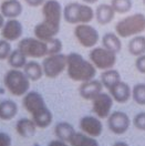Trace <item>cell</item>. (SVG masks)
I'll use <instances>...</instances> for the list:
<instances>
[{"label":"cell","instance_id":"6da1fadb","mask_svg":"<svg viewBox=\"0 0 145 146\" xmlns=\"http://www.w3.org/2000/svg\"><path fill=\"white\" fill-rule=\"evenodd\" d=\"M41 11L43 20L35 27L33 33L39 40L49 42L60 32L63 8L58 0H45Z\"/></svg>","mask_w":145,"mask_h":146},{"label":"cell","instance_id":"7a4b0ae2","mask_svg":"<svg viewBox=\"0 0 145 146\" xmlns=\"http://www.w3.org/2000/svg\"><path fill=\"white\" fill-rule=\"evenodd\" d=\"M22 105L31 115V119L39 128L43 129L50 126L53 115L48 108L43 96L37 91H29L22 98Z\"/></svg>","mask_w":145,"mask_h":146},{"label":"cell","instance_id":"3957f363","mask_svg":"<svg viewBox=\"0 0 145 146\" xmlns=\"http://www.w3.org/2000/svg\"><path fill=\"white\" fill-rule=\"evenodd\" d=\"M67 73L72 81L82 83L95 78L96 68L80 53L71 52L67 55Z\"/></svg>","mask_w":145,"mask_h":146},{"label":"cell","instance_id":"277c9868","mask_svg":"<svg viewBox=\"0 0 145 146\" xmlns=\"http://www.w3.org/2000/svg\"><path fill=\"white\" fill-rule=\"evenodd\" d=\"M145 31V15L133 13L125 18L121 19L115 25V33L120 38L126 39L141 35Z\"/></svg>","mask_w":145,"mask_h":146},{"label":"cell","instance_id":"5b68a950","mask_svg":"<svg viewBox=\"0 0 145 146\" xmlns=\"http://www.w3.org/2000/svg\"><path fill=\"white\" fill-rule=\"evenodd\" d=\"M63 19L70 25L90 23L94 19V9L86 3L69 2L63 8Z\"/></svg>","mask_w":145,"mask_h":146},{"label":"cell","instance_id":"8992f818","mask_svg":"<svg viewBox=\"0 0 145 146\" xmlns=\"http://www.w3.org/2000/svg\"><path fill=\"white\" fill-rule=\"evenodd\" d=\"M30 80L21 69H10L3 76V84L11 95L23 96L29 92Z\"/></svg>","mask_w":145,"mask_h":146},{"label":"cell","instance_id":"52a82bcc","mask_svg":"<svg viewBox=\"0 0 145 146\" xmlns=\"http://www.w3.org/2000/svg\"><path fill=\"white\" fill-rule=\"evenodd\" d=\"M18 49L27 58L40 59L48 55V43L39 40L38 38H23L20 39Z\"/></svg>","mask_w":145,"mask_h":146},{"label":"cell","instance_id":"ba28073f","mask_svg":"<svg viewBox=\"0 0 145 146\" xmlns=\"http://www.w3.org/2000/svg\"><path fill=\"white\" fill-rule=\"evenodd\" d=\"M89 59L96 69L104 71L114 68L116 63V53L104 46H94L89 53Z\"/></svg>","mask_w":145,"mask_h":146},{"label":"cell","instance_id":"9c48e42d","mask_svg":"<svg viewBox=\"0 0 145 146\" xmlns=\"http://www.w3.org/2000/svg\"><path fill=\"white\" fill-rule=\"evenodd\" d=\"M42 68L45 76L49 79H55L67 70V54L57 53L45 56L42 61Z\"/></svg>","mask_w":145,"mask_h":146},{"label":"cell","instance_id":"30bf717a","mask_svg":"<svg viewBox=\"0 0 145 146\" xmlns=\"http://www.w3.org/2000/svg\"><path fill=\"white\" fill-rule=\"evenodd\" d=\"M74 38L83 48L92 49L96 46L100 40V35L98 30L89 23H80L75 25L73 30Z\"/></svg>","mask_w":145,"mask_h":146},{"label":"cell","instance_id":"8fae6325","mask_svg":"<svg viewBox=\"0 0 145 146\" xmlns=\"http://www.w3.org/2000/svg\"><path fill=\"white\" fill-rule=\"evenodd\" d=\"M114 104L113 98L110 93L101 92L92 100V111L99 119H108Z\"/></svg>","mask_w":145,"mask_h":146},{"label":"cell","instance_id":"7c38bea8","mask_svg":"<svg viewBox=\"0 0 145 146\" xmlns=\"http://www.w3.org/2000/svg\"><path fill=\"white\" fill-rule=\"evenodd\" d=\"M130 125H131V119L125 112H121V111L111 112L108 117L109 129L115 135H122L126 133L127 129L130 128Z\"/></svg>","mask_w":145,"mask_h":146},{"label":"cell","instance_id":"4fadbf2b","mask_svg":"<svg viewBox=\"0 0 145 146\" xmlns=\"http://www.w3.org/2000/svg\"><path fill=\"white\" fill-rule=\"evenodd\" d=\"M79 126L81 132L94 138L101 136L103 132V124L101 122V119H99L98 116H83L79 122Z\"/></svg>","mask_w":145,"mask_h":146},{"label":"cell","instance_id":"5bb4252c","mask_svg":"<svg viewBox=\"0 0 145 146\" xmlns=\"http://www.w3.org/2000/svg\"><path fill=\"white\" fill-rule=\"evenodd\" d=\"M23 35V26L18 19H7L3 27L1 29L2 39L13 42L21 39Z\"/></svg>","mask_w":145,"mask_h":146},{"label":"cell","instance_id":"9a60e30c","mask_svg":"<svg viewBox=\"0 0 145 146\" xmlns=\"http://www.w3.org/2000/svg\"><path fill=\"white\" fill-rule=\"evenodd\" d=\"M103 84L100 80L91 79L89 81L82 82L79 88V94L82 99L86 101H92L98 94L103 92Z\"/></svg>","mask_w":145,"mask_h":146},{"label":"cell","instance_id":"2e32d148","mask_svg":"<svg viewBox=\"0 0 145 146\" xmlns=\"http://www.w3.org/2000/svg\"><path fill=\"white\" fill-rule=\"evenodd\" d=\"M110 95L113 98L114 102L118 103H126L127 101L132 98V89L126 82H123L122 80L118 82L115 85H113L109 89Z\"/></svg>","mask_w":145,"mask_h":146},{"label":"cell","instance_id":"e0dca14e","mask_svg":"<svg viewBox=\"0 0 145 146\" xmlns=\"http://www.w3.org/2000/svg\"><path fill=\"white\" fill-rule=\"evenodd\" d=\"M22 10V3L19 0H3L0 5V12L6 19H17Z\"/></svg>","mask_w":145,"mask_h":146},{"label":"cell","instance_id":"ac0fdd59","mask_svg":"<svg viewBox=\"0 0 145 146\" xmlns=\"http://www.w3.org/2000/svg\"><path fill=\"white\" fill-rule=\"evenodd\" d=\"M115 17V11L109 3H101L94 10V18L101 26L109 25Z\"/></svg>","mask_w":145,"mask_h":146},{"label":"cell","instance_id":"d6986e66","mask_svg":"<svg viewBox=\"0 0 145 146\" xmlns=\"http://www.w3.org/2000/svg\"><path fill=\"white\" fill-rule=\"evenodd\" d=\"M38 126L32 119L22 117L17 121L16 123V131L19 135L23 138H31L36 134Z\"/></svg>","mask_w":145,"mask_h":146},{"label":"cell","instance_id":"ffe728a7","mask_svg":"<svg viewBox=\"0 0 145 146\" xmlns=\"http://www.w3.org/2000/svg\"><path fill=\"white\" fill-rule=\"evenodd\" d=\"M23 72L27 75V78L32 81V82H37L39 81L43 75V68H42V64L39 63L36 60H31V61H28L26 65L23 66Z\"/></svg>","mask_w":145,"mask_h":146},{"label":"cell","instance_id":"44dd1931","mask_svg":"<svg viewBox=\"0 0 145 146\" xmlns=\"http://www.w3.org/2000/svg\"><path fill=\"white\" fill-rule=\"evenodd\" d=\"M75 129L73 127L72 124L68 123V122H59L57 123L55 126V134L57 138L64 141L67 143H70L71 138L75 134Z\"/></svg>","mask_w":145,"mask_h":146},{"label":"cell","instance_id":"7402d4cb","mask_svg":"<svg viewBox=\"0 0 145 146\" xmlns=\"http://www.w3.org/2000/svg\"><path fill=\"white\" fill-rule=\"evenodd\" d=\"M18 113V105L12 100L0 101V119L11 121Z\"/></svg>","mask_w":145,"mask_h":146},{"label":"cell","instance_id":"603a6c76","mask_svg":"<svg viewBox=\"0 0 145 146\" xmlns=\"http://www.w3.org/2000/svg\"><path fill=\"white\" fill-rule=\"evenodd\" d=\"M101 42H102V46H104L105 49H108V50L116 53V54L122 50L121 38L114 32H106L104 36H102Z\"/></svg>","mask_w":145,"mask_h":146},{"label":"cell","instance_id":"cb8c5ba5","mask_svg":"<svg viewBox=\"0 0 145 146\" xmlns=\"http://www.w3.org/2000/svg\"><path fill=\"white\" fill-rule=\"evenodd\" d=\"M127 50L130 54L133 56H140L145 54V36L142 35H137L131 38L127 44Z\"/></svg>","mask_w":145,"mask_h":146},{"label":"cell","instance_id":"d4e9b609","mask_svg":"<svg viewBox=\"0 0 145 146\" xmlns=\"http://www.w3.org/2000/svg\"><path fill=\"white\" fill-rule=\"evenodd\" d=\"M100 81L103 84V86L105 89H111L113 85H115L118 82L121 81V74L118 70L115 69H109V70H104L101 73Z\"/></svg>","mask_w":145,"mask_h":146},{"label":"cell","instance_id":"484cf974","mask_svg":"<svg viewBox=\"0 0 145 146\" xmlns=\"http://www.w3.org/2000/svg\"><path fill=\"white\" fill-rule=\"evenodd\" d=\"M69 144L71 146H99L96 138L89 136L83 132H76Z\"/></svg>","mask_w":145,"mask_h":146},{"label":"cell","instance_id":"4316f807","mask_svg":"<svg viewBox=\"0 0 145 146\" xmlns=\"http://www.w3.org/2000/svg\"><path fill=\"white\" fill-rule=\"evenodd\" d=\"M7 61H8V64L11 66V69H23V66L28 62L27 56L23 54L19 49L11 51Z\"/></svg>","mask_w":145,"mask_h":146},{"label":"cell","instance_id":"83f0119b","mask_svg":"<svg viewBox=\"0 0 145 146\" xmlns=\"http://www.w3.org/2000/svg\"><path fill=\"white\" fill-rule=\"evenodd\" d=\"M112 8L114 9L115 13L124 15L132 10L133 7V0H111Z\"/></svg>","mask_w":145,"mask_h":146},{"label":"cell","instance_id":"f1b7e54d","mask_svg":"<svg viewBox=\"0 0 145 146\" xmlns=\"http://www.w3.org/2000/svg\"><path fill=\"white\" fill-rule=\"evenodd\" d=\"M132 99L138 105H145V83H137L133 86Z\"/></svg>","mask_w":145,"mask_h":146},{"label":"cell","instance_id":"f546056e","mask_svg":"<svg viewBox=\"0 0 145 146\" xmlns=\"http://www.w3.org/2000/svg\"><path fill=\"white\" fill-rule=\"evenodd\" d=\"M47 43H48V55L57 54V53H61L62 52L63 44H62V41L59 38L55 36L51 41H49Z\"/></svg>","mask_w":145,"mask_h":146},{"label":"cell","instance_id":"4dcf8cb0","mask_svg":"<svg viewBox=\"0 0 145 146\" xmlns=\"http://www.w3.org/2000/svg\"><path fill=\"white\" fill-rule=\"evenodd\" d=\"M11 51H12L11 43L5 39H1L0 40V61L7 60L11 53Z\"/></svg>","mask_w":145,"mask_h":146},{"label":"cell","instance_id":"1f68e13d","mask_svg":"<svg viewBox=\"0 0 145 146\" xmlns=\"http://www.w3.org/2000/svg\"><path fill=\"white\" fill-rule=\"evenodd\" d=\"M133 125L138 131L145 132V112H140L136 114L133 119Z\"/></svg>","mask_w":145,"mask_h":146},{"label":"cell","instance_id":"d6a6232c","mask_svg":"<svg viewBox=\"0 0 145 146\" xmlns=\"http://www.w3.org/2000/svg\"><path fill=\"white\" fill-rule=\"evenodd\" d=\"M135 68L140 73L145 74V54H142V55H140V56H136Z\"/></svg>","mask_w":145,"mask_h":146},{"label":"cell","instance_id":"836d02e7","mask_svg":"<svg viewBox=\"0 0 145 146\" xmlns=\"http://www.w3.org/2000/svg\"><path fill=\"white\" fill-rule=\"evenodd\" d=\"M12 139L8 133L0 132V146H11Z\"/></svg>","mask_w":145,"mask_h":146},{"label":"cell","instance_id":"e575fe53","mask_svg":"<svg viewBox=\"0 0 145 146\" xmlns=\"http://www.w3.org/2000/svg\"><path fill=\"white\" fill-rule=\"evenodd\" d=\"M28 6L32 7V8H37V7H42V5L45 2V0H23Z\"/></svg>","mask_w":145,"mask_h":146},{"label":"cell","instance_id":"d590c367","mask_svg":"<svg viewBox=\"0 0 145 146\" xmlns=\"http://www.w3.org/2000/svg\"><path fill=\"white\" fill-rule=\"evenodd\" d=\"M48 146H71L69 143H67V142H64V141H61V139H59V138H57V139H53V141H51Z\"/></svg>","mask_w":145,"mask_h":146},{"label":"cell","instance_id":"8d00e7d4","mask_svg":"<svg viewBox=\"0 0 145 146\" xmlns=\"http://www.w3.org/2000/svg\"><path fill=\"white\" fill-rule=\"evenodd\" d=\"M5 22H6V18L2 16V13L0 12V31H1V29L3 27V25H5Z\"/></svg>","mask_w":145,"mask_h":146},{"label":"cell","instance_id":"74e56055","mask_svg":"<svg viewBox=\"0 0 145 146\" xmlns=\"http://www.w3.org/2000/svg\"><path fill=\"white\" fill-rule=\"evenodd\" d=\"M99 0H82V2H84V3H86V5H93V3H95V2H98Z\"/></svg>","mask_w":145,"mask_h":146},{"label":"cell","instance_id":"f35d334b","mask_svg":"<svg viewBox=\"0 0 145 146\" xmlns=\"http://www.w3.org/2000/svg\"><path fill=\"white\" fill-rule=\"evenodd\" d=\"M113 146H130V145L127 143H125V142H116V143L113 144Z\"/></svg>","mask_w":145,"mask_h":146},{"label":"cell","instance_id":"ab89813d","mask_svg":"<svg viewBox=\"0 0 145 146\" xmlns=\"http://www.w3.org/2000/svg\"><path fill=\"white\" fill-rule=\"evenodd\" d=\"M142 2H143V3H144V6H145V0H142Z\"/></svg>","mask_w":145,"mask_h":146},{"label":"cell","instance_id":"60d3db41","mask_svg":"<svg viewBox=\"0 0 145 146\" xmlns=\"http://www.w3.org/2000/svg\"><path fill=\"white\" fill-rule=\"evenodd\" d=\"M36 146H38V145H36Z\"/></svg>","mask_w":145,"mask_h":146}]
</instances>
